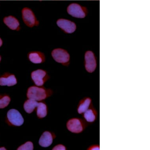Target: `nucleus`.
<instances>
[{
	"label": "nucleus",
	"instance_id": "f257e3e1",
	"mask_svg": "<svg viewBox=\"0 0 150 150\" xmlns=\"http://www.w3.org/2000/svg\"><path fill=\"white\" fill-rule=\"evenodd\" d=\"M27 96L29 99L40 101L45 100L47 98V94L44 89L33 86L28 88Z\"/></svg>",
	"mask_w": 150,
	"mask_h": 150
},
{
	"label": "nucleus",
	"instance_id": "f03ea898",
	"mask_svg": "<svg viewBox=\"0 0 150 150\" xmlns=\"http://www.w3.org/2000/svg\"><path fill=\"white\" fill-rule=\"evenodd\" d=\"M23 20L25 23L30 27H32L39 25L35 15L30 9L24 8L22 11Z\"/></svg>",
	"mask_w": 150,
	"mask_h": 150
},
{
	"label": "nucleus",
	"instance_id": "7ed1b4c3",
	"mask_svg": "<svg viewBox=\"0 0 150 150\" xmlns=\"http://www.w3.org/2000/svg\"><path fill=\"white\" fill-rule=\"evenodd\" d=\"M52 55L56 62L62 64H66L70 60V55L66 50L57 48L52 51Z\"/></svg>",
	"mask_w": 150,
	"mask_h": 150
},
{
	"label": "nucleus",
	"instance_id": "20e7f679",
	"mask_svg": "<svg viewBox=\"0 0 150 150\" xmlns=\"http://www.w3.org/2000/svg\"><path fill=\"white\" fill-rule=\"evenodd\" d=\"M7 118L11 124L16 126H20L23 124V117L17 110L12 109L9 110L7 113Z\"/></svg>",
	"mask_w": 150,
	"mask_h": 150
},
{
	"label": "nucleus",
	"instance_id": "39448f33",
	"mask_svg": "<svg viewBox=\"0 0 150 150\" xmlns=\"http://www.w3.org/2000/svg\"><path fill=\"white\" fill-rule=\"evenodd\" d=\"M67 11L69 14L76 18H83L86 15L85 9L76 3H72L69 5Z\"/></svg>",
	"mask_w": 150,
	"mask_h": 150
},
{
	"label": "nucleus",
	"instance_id": "423d86ee",
	"mask_svg": "<svg viewBox=\"0 0 150 150\" xmlns=\"http://www.w3.org/2000/svg\"><path fill=\"white\" fill-rule=\"evenodd\" d=\"M67 126L68 130L73 133H80L84 129L83 124L78 118H73L69 120L67 123Z\"/></svg>",
	"mask_w": 150,
	"mask_h": 150
},
{
	"label": "nucleus",
	"instance_id": "0eeeda50",
	"mask_svg": "<svg viewBox=\"0 0 150 150\" xmlns=\"http://www.w3.org/2000/svg\"><path fill=\"white\" fill-rule=\"evenodd\" d=\"M85 69L89 73H92L96 70L97 67L95 55L92 52L88 51L85 54Z\"/></svg>",
	"mask_w": 150,
	"mask_h": 150
},
{
	"label": "nucleus",
	"instance_id": "6e6552de",
	"mask_svg": "<svg viewBox=\"0 0 150 150\" xmlns=\"http://www.w3.org/2000/svg\"><path fill=\"white\" fill-rule=\"evenodd\" d=\"M57 24L59 27L67 33H73L76 29V26L74 23L67 19H59Z\"/></svg>",
	"mask_w": 150,
	"mask_h": 150
},
{
	"label": "nucleus",
	"instance_id": "1a4fd4ad",
	"mask_svg": "<svg viewBox=\"0 0 150 150\" xmlns=\"http://www.w3.org/2000/svg\"><path fill=\"white\" fill-rule=\"evenodd\" d=\"M46 75L47 73L45 71L39 69L33 71L31 74V77L36 85L41 86L43 85L44 78Z\"/></svg>",
	"mask_w": 150,
	"mask_h": 150
},
{
	"label": "nucleus",
	"instance_id": "9d476101",
	"mask_svg": "<svg viewBox=\"0 0 150 150\" xmlns=\"http://www.w3.org/2000/svg\"><path fill=\"white\" fill-rule=\"evenodd\" d=\"M53 137L52 134L48 131L44 132L39 140V144L44 147L50 146L53 142Z\"/></svg>",
	"mask_w": 150,
	"mask_h": 150
},
{
	"label": "nucleus",
	"instance_id": "9b49d317",
	"mask_svg": "<svg viewBox=\"0 0 150 150\" xmlns=\"http://www.w3.org/2000/svg\"><path fill=\"white\" fill-rule=\"evenodd\" d=\"M4 23L11 29L18 30L20 28V23L17 18L12 16L5 17L3 20Z\"/></svg>",
	"mask_w": 150,
	"mask_h": 150
},
{
	"label": "nucleus",
	"instance_id": "f8f14e48",
	"mask_svg": "<svg viewBox=\"0 0 150 150\" xmlns=\"http://www.w3.org/2000/svg\"><path fill=\"white\" fill-rule=\"evenodd\" d=\"M29 59L32 63L34 64H40L45 61V55L40 52H32L29 53Z\"/></svg>",
	"mask_w": 150,
	"mask_h": 150
},
{
	"label": "nucleus",
	"instance_id": "ddd939ff",
	"mask_svg": "<svg viewBox=\"0 0 150 150\" xmlns=\"http://www.w3.org/2000/svg\"><path fill=\"white\" fill-rule=\"evenodd\" d=\"M17 83V79L14 75H10L0 78L1 86H12Z\"/></svg>",
	"mask_w": 150,
	"mask_h": 150
},
{
	"label": "nucleus",
	"instance_id": "4468645a",
	"mask_svg": "<svg viewBox=\"0 0 150 150\" xmlns=\"http://www.w3.org/2000/svg\"><path fill=\"white\" fill-rule=\"evenodd\" d=\"M38 103L35 100L30 99L27 100L24 103V109L28 113L30 114L38 106Z\"/></svg>",
	"mask_w": 150,
	"mask_h": 150
},
{
	"label": "nucleus",
	"instance_id": "2eb2a0df",
	"mask_svg": "<svg viewBox=\"0 0 150 150\" xmlns=\"http://www.w3.org/2000/svg\"><path fill=\"white\" fill-rule=\"evenodd\" d=\"M91 103V100L90 98H87L81 101L78 109V113H83L88 109Z\"/></svg>",
	"mask_w": 150,
	"mask_h": 150
},
{
	"label": "nucleus",
	"instance_id": "dca6fc26",
	"mask_svg": "<svg viewBox=\"0 0 150 150\" xmlns=\"http://www.w3.org/2000/svg\"><path fill=\"white\" fill-rule=\"evenodd\" d=\"M84 117L87 122L92 123L96 120V112L92 108L88 109L84 112Z\"/></svg>",
	"mask_w": 150,
	"mask_h": 150
},
{
	"label": "nucleus",
	"instance_id": "f3484780",
	"mask_svg": "<svg viewBox=\"0 0 150 150\" xmlns=\"http://www.w3.org/2000/svg\"><path fill=\"white\" fill-rule=\"evenodd\" d=\"M37 108V115L40 118H43L47 115V107L45 104L42 103H39Z\"/></svg>",
	"mask_w": 150,
	"mask_h": 150
},
{
	"label": "nucleus",
	"instance_id": "a211bd4d",
	"mask_svg": "<svg viewBox=\"0 0 150 150\" xmlns=\"http://www.w3.org/2000/svg\"><path fill=\"white\" fill-rule=\"evenodd\" d=\"M10 98L8 96H4L0 98V108L6 107L10 103Z\"/></svg>",
	"mask_w": 150,
	"mask_h": 150
},
{
	"label": "nucleus",
	"instance_id": "6ab92c4d",
	"mask_svg": "<svg viewBox=\"0 0 150 150\" xmlns=\"http://www.w3.org/2000/svg\"><path fill=\"white\" fill-rule=\"evenodd\" d=\"M33 149V143L31 142H28L23 145L19 146L17 150H32Z\"/></svg>",
	"mask_w": 150,
	"mask_h": 150
},
{
	"label": "nucleus",
	"instance_id": "aec40b11",
	"mask_svg": "<svg viewBox=\"0 0 150 150\" xmlns=\"http://www.w3.org/2000/svg\"><path fill=\"white\" fill-rule=\"evenodd\" d=\"M53 150H65L66 148L64 145H56L53 149Z\"/></svg>",
	"mask_w": 150,
	"mask_h": 150
},
{
	"label": "nucleus",
	"instance_id": "412c9836",
	"mask_svg": "<svg viewBox=\"0 0 150 150\" xmlns=\"http://www.w3.org/2000/svg\"><path fill=\"white\" fill-rule=\"evenodd\" d=\"M90 150H100V146L98 145H93V146H91L90 147V149H89Z\"/></svg>",
	"mask_w": 150,
	"mask_h": 150
},
{
	"label": "nucleus",
	"instance_id": "4be33fe9",
	"mask_svg": "<svg viewBox=\"0 0 150 150\" xmlns=\"http://www.w3.org/2000/svg\"><path fill=\"white\" fill-rule=\"evenodd\" d=\"M2 44H3V41H2L1 39L0 38V47L2 45Z\"/></svg>",
	"mask_w": 150,
	"mask_h": 150
},
{
	"label": "nucleus",
	"instance_id": "5701e85b",
	"mask_svg": "<svg viewBox=\"0 0 150 150\" xmlns=\"http://www.w3.org/2000/svg\"><path fill=\"white\" fill-rule=\"evenodd\" d=\"M0 150H6V149L4 147H1L0 148Z\"/></svg>",
	"mask_w": 150,
	"mask_h": 150
},
{
	"label": "nucleus",
	"instance_id": "b1692460",
	"mask_svg": "<svg viewBox=\"0 0 150 150\" xmlns=\"http://www.w3.org/2000/svg\"><path fill=\"white\" fill-rule=\"evenodd\" d=\"M1 56H0V62H1Z\"/></svg>",
	"mask_w": 150,
	"mask_h": 150
}]
</instances>
